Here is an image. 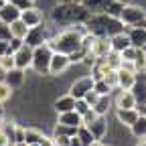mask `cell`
Wrapping results in <instances>:
<instances>
[{"label": "cell", "instance_id": "1", "mask_svg": "<svg viewBox=\"0 0 146 146\" xmlns=\"http://www.w3.org/2000/svg\"><path fill=\"white\" fill-rule=\"evenodd\" d=\"M83 27L94 36H106V39H110V36H114L118 33H124V29H126L118 16H110L106 12L89 14V18L83 23Z\"/></svg>", "mask_w": 146, "mask_h": 146}, {"label": "cell", "instance_id": "2", "mask_svg": "<svg viewBox=\"0 0 146 146\" xmlns=\"http://www.w3.org/2000/svg\"><path fill=\"white\" fill-rule=\"evenodd\" d=\"M89 10L79 2V0H73V2H63L57 4L51 10V21L55 25H75V23H85L89 18Z\"/></svg>", "mask_w": 146, "mask_h": 146}, {"label": "cell", "instance_id": "3", "mask_svg": "<svg viewBox=\"0 0 146 146\" xmlns=\"http://www.w3.org/2000/svg\"><path fill=\"white\" fill-rule=\"evenodd\" d=\"M85 29L79 31V29H69V31H63L59 35H55L49 43V47L53 49V53H65V55H71L81 49V36H83Z\"/></svg>", "mask_w": 146, "mask_h": 146}, {"label": "cell", "instance_id": "4", "mask_svg": "<svg viewBox=\"0 0 146 146\" xmlns=\"http://www.w3.org/2000/svg\"><path fill=\"white\" fill-rule=\"evenodd\" d=\"M53 57V49L49 47V43H43L39 47L33 49V61L31 67L36 75H49V63Z\"/></svg>", "mask_w": 146, "mask_h": 146}, {"label": "cell", "instance_id": "5", "mask_svg": "<svg viewBox=\"0 0 146 146\" xmlns=\"http://www.w3.org/2000/svg\"><path fill=\"white\" fill-rule=\"evenodd\" d=\"M118 18H120L126 27H134L136 23L142 21V18H146V10L140 8V6H134V4H124Z\"/></svg>", "mask_w": 146, "mask_h": 146}, {"label": "cell", "instance_id": "6", "mask_svg": "<svg viewBox=\"0 0 146 146\" xmlns=\"http://www.w3.org/2000/svg\"><path fill=\"white\" fill-rule=\"evenodd\" d=\"M47 41H49V33H47V29L43 27V23L36 25V27H31V29L27 31V35H25V39H23V43L29 45L31 49L39 47V45H43V43H47Z\"/></svg>", "mask_w": 146, "mask_h": 146}, {"label": "cell", "instance_id": "7", "mask_svg": "<svg viewBox=\"0 0 146 146\" xmlns=\"http://www.w3.org/2000/svg\"><path fill=\"white\" fill-rule=\"evenodd\" d=\"M69 65H71L69 55H65V53H53L51 63H49V75H61L63 71H67Z\"/></svg>", "mask_w": 146, "mask_h": 146}, {"label": "cell", "instance_id": "8", "mask_svg": "<svg viewBox=\"0 0 146 146\" xmlns=\"http://www.w3.org/2000/svg\"><path fill=\"white\" fill-rule=\"evenodd\" d=\"M91 87H94V79H91V75L79 77V79L73 81V85H71V89H69V96L75 98V100H81Z\"/></svg>", "mask_w": 146, "mask_h": 146}, {"label": "cell", "instance_id": "9", "mask_svg": "<svg viewBox=\"0 0 146 146\" xmlns=\"http://www.w3.org/2000/svg\"><path fill=\"white\" fill-rule=\"evenodd\" d=\"M112 51V45H110V39H106V36H96L94 43L89 45V55H94L96 59H102L106 57V55Z\"/></svg>", "mask_w": 146, "mask_h": 146}, {"label": "cell", "instance_id": "10", "mask_svg": "<svg viewBox=\"0 0 146 146\" xmlns=\"http://www.w3.org/2000/svg\"><path fill=\"white\" fill-rule=\"evenodd\" d=\"M14 67H18V69H29L31 67V61H33V49L29 47V45H23L18 51H14Z\"/></svg>", "mask_w": 146, "mask_h": 146}, {"label": "cell", "instance_id": "11", "mask_svg": "<svg viewBox=\"0 0 146 146\" xmlns=\"http://www.w3.org/2000/svg\"><path fill=\"white\" fill-rule=\"evenodd\" d=\"M124 33L128 35V39H130V45H132V47H136V49H144V47H146V29L128 27V29H124Z\"/></svg>", "mask_w": 146, "mask_h": 146}, {"label": "cell", "instance_id": "12", "mask_svg": "<svg viewBox=\"0 0 146 146\" xmlns=\"http://www.w3.org/2000/svg\"><path fill=\"white\" fill-rule=\"evenodd\" d=\"M21 21L31 29V27H36V25H41L43 23V14L39 8H35V6H29L25 10H21Z\"/></svg>", "mask_w": 146, "mask_h": 146}, {"label": "cell", "instance_id": "13", "mask_svg": "<svg viewBox=\"0 0 146 146\" xmlns=\"http://www.w3.org/2000/svg\"><path fill=\"white\" fill-rule=\"evenodd\" d=\"M25 77H27V71L25 69H18V67H12L6 71V75H4V81L12 87V89H18L23 83H25Z\"/></svg>", "mask_w": 146, "mask_h": 146}, {"label": "cell", "instance_id": "14", "mask_svg": "<svg viewBox=\"0 0 146 146\" xmlns=\"http://www.w3.org/2000/svg\"><path fill=\"white\" fill-rule=\"evenodd\" d=\"M87 130L91 132V136H94L96 140H102L106 136V132H108V122L104 120V116H96L87 124Z\"/></svg>", "mask_w": 146, "mask_h": 146}, {"label": "cell", "instance_id": "15", "mask_svg": "<svg viewBox=\"0 0 146 146\" xmlns=\"http://www.w3.org/2000/svg\"><path fill=\"white\" fill-rule=\"evenodd\" d=\"M130 91L134 94L136 102H146V71L136 73V79H134V85Z\"/></svg>", "mask_w": 146, "mask_h": 146}, {"label": "cell", "instance_id": "16", "mask_svg": "<svg viewBox=\"0 0 146 146\" xmlns=\"http://www.w3.org/2000/svg\"><path fill=\"white\" fill-rule=\"evenodd\" d=\"M16 18H21V10H18L14 4L4 2L2 6H0V21H2V23L10 25V23H14V21H16Z\"/></svg>", "mask_w": 146, "mask_h": 146}, {"label": "cell", "instance_id": "17", "mask_svg": "<svg viewBox=\"0 0 146 146\" xmlns=\"http://www.w3.org/2000/svg\"><path fill=\"white\" fill-rule=\"evenodd\" d=\"M116 108H122V110H128V108H134L136 106V98L130 89H120L118 96H116Z\"/></svg>", "mask_w": 146, "mask_h": 146}, {"label": "cell", "instance_id": "18", "mask_svg": "<svg viewBox=\"0 0 146 146\" xmlns=\"http://www.w3.org/2000/svg\"><path fill=\"white\" fill-rule=\"evenodd\" d=\"M116 118H118V122H120L122 126H126V128H130V126L134 124V120L138 118V112H136L134 108H128V110L116 108Z\"/></svg>", "mask_w": 146, "mask_h": 146}, {"label": "cell", "instance_id": "19", "mask_svg": "<svg viewBox=\"0 0 146 146\" xmlns=\"http://www.w3.org/2000/svg\"><path fill=\"white\" fill-rule=\"evenodd\" d=\"M136 79V73L126 71V69H118V87L120 89H132Z\"/></svg>", "mask_w": 146, "mask_h": 146}, {"label": "cell", "instance_id": "20", "mask_svg": "<svg viewBox=\"0 0 146 146\" xmlns=\"http://www.w3.org/2000/svg\"><path fill=\"white\" fill-rule=\"evenodd\" d=\"M73 108H75V98H71L69 94L67 96H61L59 100H55V112H57V114L71 112Z\"/></svg>", "mask_w": 146, "mask_h": 146}, {"label": "cell", "instance_id": "21", "mask_svg": "<svg viewBox=\"0 0 146 146\" xmlns=\"http://www.w3.org/2000/svg\"><path fill=\"white\" fill-rule=\"evenodd\" d=\"M110 45H112V51L122 53L126 47H130V39H128L126 33H118V35H114V36H110Z\"/></svg>", "mask_w": 146, "mask_h": 146}, {"label": "cell", "instance_id": "22", "mask_svg": "<svg viewBox=\"0 0 146 146\" xmlns=\"http://www.w3.org/2000/svg\"><path fill=\"white\" fill-rule=\"evenodd\" d=\"M79 2L91 12H106V8H108V4L112 2V0H79Z\"/></svg>", "mask_w": 146, "mask_h": 146}, {"label": "cell", "instance_id": "23", "mask_svg": "<svg viewBox=\"0 0 146 146\" xmlns=\"http://www.w3.org/2000/svg\"><path fill=\"white\" fill-rule=\"evenodd\" d=\"M130 130L134 134V138H146V116H138L134 120V124L130 126Z\"/></svg>", "mask_w": 146, "mask_h": 146}, {"label": "cell", "instance_id": "24", "mask_svg": "<svg viewBox=\"0 0 146 146\" xmlns=\"http://www.w3.org/2000/svg\"><path fill=\"white\" fill-rule=\"evenodd\" d=\"M110 106H112V100H110V96H100L98 102L91 106V110H94L98 116H106L108 110H110Z\"/></svg>", "mask_w": 146, "mask_h": 146}, {"label": "cell", "instance_id": "25", "mask_svg": "<svg viewBox=\"0 0 146 146\" xmlns=\"http://www.w3.org/2000/svg\"><path fill=\"white\" fill-rule=\"evenodd\" d=\"M59 122L61 124H67V126H81V116L75 112V110H71V112H63L59 114Z\"/></svg>", "mask_w": 146, "mask_h": 146}, {"label": "cell", "instance_id": "26", "mask_svg": "<svg viewBox=\"0 0 146 146\" xmlns=\"http://www.w3.org/2000/svg\"><path fill=\"white\" fill-rule=\"evenodd\" d=\"M77 128H79V126H67V124L57 122L53 136H67V138H73V136H77Z\"/></svg>", "mask_w": 146, "mask_h": 146}, {"label": "cell", "instance_id": "27", "mask_svg": "<svg viewBox=\"0 0 146 146\" xmlns=\"http://www.w3.org/2000/svg\"><path fill=\"white\" fill-rule=\"evenodd\" d=\"M27 31H29V27L21 21V18H16L14 23H10V35H12V36H16V39H25Z\"/></svg>", "mask_w": 146, "mask_h": 146}, {"label": "cell", "instance_id": "28", "mask_svg": "<svg viewBox=\"0 0 146 146\" xmlns=\"http://www.w3.org/2000/svg\"><path fill=\"white\" fill-rule=\"evenodd\" d=\"M104 59H106V63H108L110 69H120V65H122V57H120L118 51H110Z\"/></svg>", "mask_w": 146, "mask_h": 146}, {"label": "cell", "instance_id": "29", "mask_svg": "<svg viewBox=\"0 0 146 146\" xmlns=\"http://www.w3.org/2000/svg\"><path fill=\"white\" fill-rule=\"evenodd\" d=\"M77 138H79V142H81L83 146H89L91 142L96 140L94 136H91V132L87 130V126H79V128H77Z\"/></svg>", "mask_w": 146, "mask_h": 146}, {"label": "cell", "instance_id": "30", "mask_svg": "<svg viewBox=\"0 0 146 146\" xmlns=\"http://www.w3.org/2000/svg\"><path fill=\"white\" fill-rule=\"evenodd\" d=\"M91 89H94L98 96H110V94H112V87H110L104 79H96V81H94V87H91Z\"/></svg>", "mask_w": 146, "mask_h": 146}, {"label": "cell", "instance_id": "31", "mask_svg": "<svg viewBox=\"0 0 146 146\" xmlns=\"http://www.w3.org/2000/svg\"><path fill=\"white\" fill-rule=\"evenodd\" d=\"M41 132L39 130H33V128H25V142L27 144H35V142H39L41 140Z\"/></svg>", "mask_w": 146, "mask_h": 146}, {"label": "cell", "instance_id": "32", "mask_svg": "<svg viewBox=\"0 0 146 146\" xmlns=\"http://www.w3.org/2000/svg\"><path fill=\"white\" fill-rule=\"evenodd\" d=\"M134 69H136V73H142V71H146V53H144V49H140L138 57L134 59Z\"/></svg>", "mask_w": 146, "mask_h": 146}, {"label": "cell", "instance_id": "33", "mask_svg": "<svg viewBox=\"0 0 146 146\" xmlns=\"http://www.w3.org/2000/svg\"><path fill=\"white\" fill-rule=\"evenodd\" d=\"M12 98V87L6 81H0V104H4Z\"/></svg>", "mask_w": 146, "mask_h": 146}, {"label": "cell", "instance_id": "34", "mask_svg": "<svg viewBox=\"0 0 146 146\" xmlns=\"http://www.w3.org/2000/svg\"><path fill=\"white\" fill-rule=\"evenodd\" d=\"M104 81L112 87V89H116L118 87V69H110L106 75H104Z\"/></svg>", "mask_w": 146, "mask_h": 146}, {"label": "cell", "instance_id": "35", "mask_svg": "<svg viewBox=\"0 0 146 146\" xmlns=\"http://www.w3.org/2000/svg\"><path fill=\"white\" fill-rule=\"evenodd\" d=\"M12 55H14V53H12ZM12 55H2V57H0V69H2L4 73L14 67V57H12Z\"/></svg>", "mask_w": 146, "mask_h": 146}, {"label": "cell", "instance_id": "36", "mask_svg": "<svg viewBox=\"0 0 146 146\" xmlns=\"http://www.w3.org/2000/svg\"><path fill=\"white\" fill-rule=\"evenodd\" d=\"M25 43H23V39H16V36H10V41H8V51H6V55H12L14 51H18Z\"/></svg>", "mask_w": 146, "mask_h": 146}, {"label": "cell", "instance_id": "37", "mask_svg": "<svg viewBox=\"0 0 146 146\" xmlns=\"http://www.w3.org/2000/svg\"><path fill=\"white\" fill-rule=\"evenodd\" d=\"M10 25H6V23H2L0 21V41H10Z\"/></svg>", "mask_w": 146, "mask_h": 146}, {"label": "cell", "instance_id": "38", "mask_svg": "<svg viewBox=\"0 0 146 146\" xmlns=\"http://www.w3.org/2000/svg\"><path fill=\"white\" fill-rule=\"evenodd\" d=\"M73 110H75V112H77L79 116H83V114L87 112V110H89V106H87V102L81 98V100H75V108H73Z\"/></svg>", "mask_w": 146, "mask_h": 146}, {"label": "cell", "instance_id": "39", "mask_svg": "<svg viewBox=\"0 0 146 146\" xmlns=\"http://www.w3.org/2000/svg\"><path fill=\"white\" fill-rule=\"evenodd\" d=\"M10 4H14L18 10H25V8H29V6H33V0H8Z\"/></svg>", "mask_w": 146, "mask_h": 146}, {"label": "cell", "instance_id": "40", "mask_svg": "<svg viewBox=\"0 0 146 146\" xmlns=\"http://www.w3.org/2000/svg\"><path fill=\"white\" fill-rule=\"evenodd\" d=\"M98 98H100V96L96 94V91H94V89H89V91H87V94L83 96V100L87 102V106H89V108H91V106H94V104L98 102Z\"/></svg>", "mask_w": 146, "mask_h": 146}, {"label": "cell", "instance_id": "41", "mask_svg": "<svg viewBox=\"0 0 146 146\" xmlns=\"http://www.w3.org/2000/svg\"><path fill=\"white\" fill-rule=\"evenodd\" d=\"M96 116H98V114H96V112H94V110H91V108H89V110H87V112H85V114L81 116V122H83L81 126H87V124H89L91 120H94Z\"/></svg>", "mask_w": 146, "mask_h": 146}, {"label": "cell", "instance_id": "42", "mask_svg": "<svg viewBox=\"0 0 146 146\" xmlns=\"http://www.w3.org/2000/svg\"><path fill=\"white\" fill-rule=\"evenodd\" d=\"M16 142H25V128L23 126H16L14 128V144Z\"/></svg>", "mask_w": 146, "mask_h": 146}, {"label": "cell", "instance_id": "43", "mask_svg": "<svg viewBox=\"0 0 146 146\" xmlns=\"http://www.w3.org/2000/svg\"><path fill=\"white\" fill-rule=\"evenodd\" d=\"M69 140H71V138H67V136H53L55 146H67V144H69Z\"/></svg>", "mask_w": 146, "mask_h": 146}, {"label": "cell", "instance_id": "44", "mask_svg": "<svg viewBox=\"0 0 146 146\" xmlns=\"http://www.w3.org/2000/svg\"><path fill=\"white\" fill-rule=\"evenodd\" d=\"M134 110L138 112V116H146V102H136Z\"/></svg>", "mask_w": 146, "mask_h": 146}, {"label": "cell", "instance_id": "45", "mask_svg": "<svg viewBox=\"0 0 146 146\" xmlns=\"http://www.w3.org/2000/svg\"><path fill=\"white\" fill-rule=\"evenodd\" d=\"M120 69H126V71H132V73H136V69H134V63H132V61H122Z\"/></svg>", "mask_w": 146, "mask_h": 146}, {"label": "cell", "instance_id": "46", "mask_svg": "<svg viewBox=\"0 0 146 146\" xmlns=\"http://www.w3.org/2000/svg\"><path fill=\"white\" fill-rule=\"evenodd\" d=\"M39 146H55V142H53V138L41 136V140H39Z\"/></svg>", "mask_w": 146, "mask_h": 146}, {"label": "cell", "instance_id": "47", "mask_svg": "<svg viewBox=\"0 0 146 146\" xmlns=\"http://www.w3.org/2000/svg\"><path fill=\"white\" fill-rule=\"evenodd\" d=\"M6 51H8V41H0V57L6 55Z\"/></svg>", "mask_w": 146, "mask_h": 146}, {"label": "cell", "instance_id": "48", "mask_svg": "<svg viewBox=\"0 0 146 146\" xmlns=\"http://www.w3.org/2000/svg\"><path fill=\"white\" fill-rule=\"evenodd\" d=\"M67 146H83V144L79 142V138H77V136H73V138L69 140V144H67Z\"/></svg>", "mask_w": 146, "mask_h": 146}, {"label": "cell", "instance_id": "49", "mask_svg": "<svg viewBox=\"0 0 146 146\" xmlns=\"http://www.w3.org/2000/svg\"><path fill=\"white\" fill-rule=\"evenodd\" d=\"M134 27H140V29H146V18H142V21H140V23H136Z\"/></svg>", "mask_w": 146, "mask_h": 146}, {"label": "cell", "instance_id": "50", "mask_svg": "<svg viewBox=\"0 0 146 146\" xmlns=\"http://www.w3.org/2000/svg\"><path fill=\"white\" fill-rule=\"evenodd\" d=\"M2 118H4V108H2V104H0V122H2Z\"/></svg>", "mask_w": 146, "mask_h": 146}, {"label": "cell", "instance_id": "51", "mask_svg": "<svg viewBox=\"0 0 146 146\" xmlns=\"http://www.w3.org/2000/svg\"><path fill=\"white\" fill-rule=\"evenodd\" d=\"M89 146H104V144H102V142H100V140H94V142H91V144H89Z\"/></svg>", "mask_w": 146, "mask_h": 146}, {"label": "cell", "instance_id": "52", "mask_svg": "<svg viewBox=\"0 0 146 146\" xmlns=\"http://www.w3.org/2000/svg\"><path fill=\"white\" fill-rule=\"evenodd\" d=\"M118 2H122V4H130L132 0H118Z\"/></svg>", "mask_w": 146, "mask_h": 146}, {"label": "cell", "instance_id": "53", "mask_svg": "<svg viewBox=\"0 0 146 146\" xmlns=\"http://www.w3.org/2000/svg\"><path fill=\"white\" fill-rule=\"evenodd\" d=\"M14 146H27V142H16Z\"/></svg>", "mask_w": 146, "mask_h": 146}, {"label": "cell", "instance_id": "54", "mask_svg": "<svg viewBox=\"0 0 146 146\" xmlns=\"http://www.w3.org/2000/svg\"><path fill=\"white\" fill-rule=\"evenodd\" d=\"M138 146H146V140H144V138H142V142H140V144H138Z\"/></svg>", "mask_w": 146, "mask_h": 146}, {"label": "cell", "instance_id": "55", "mask_svg": "<svg viewBox=\"0 0 146 146\" xmlns=\"http://www.w3.org/2000/svg\"><path fill=\"white\" fill-rule=\"evenodd\" d=\"M27 146H39V142H35V144H27Z\"/></svg>", "mask_w": 146, "mask_h": 146}, {"label": "cell", "instance_id": "56", "mask_svg": "<svg viewBox=\"0 0 146 146\" xmlns=\"http://www.w3.org/2000/svg\"><path fill=\"white\" fill-rule=\"evenodd\" d=\"M2 4H4V0H0V6H2Z\"/></svg>", "mask_w": 146, "mask_h": 146}, {"label": "cell", "instance_id": "57", "mask_svg": "<svg viewBox=\"0 0 146 146\" xmlns=\"http://www.w3.org/2000/svg\"><path fill=\"white\" fill-rule=\"evenodd\" d=\"M63 2H73V0H63Z\"/></svg>", "mask_w": 146, "mask_h": 146}, {"label": "cell", "instance_id": "58", "mask_svg": "<svg viewBox=\"0 0 146 146\" xmlns=\"http://www.w3.org/2000/svg\"><path fill=\"white\" fill-rule=\"evenodd\" d=\"M4 2H8V0H4Z\"/></svg>", "mask_w": 146, "mask_h": 146}]
</instances>
